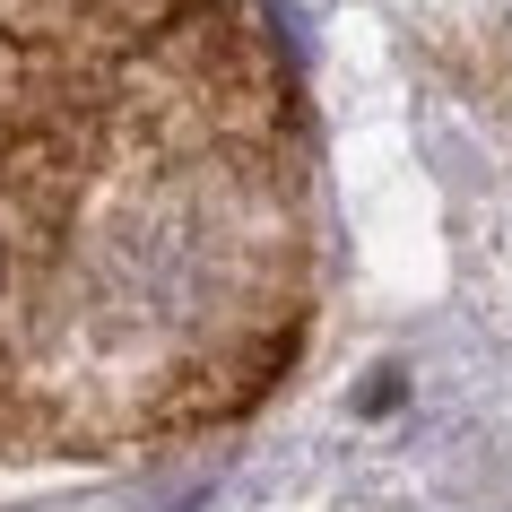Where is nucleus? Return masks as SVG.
<instances>
[{
	"label": "nucleus",
	"instance_id": "nucleus-1",
	"mask_svg": "<svg viewBox=\"0 0 512 512\" xmlns=\"http://www.w3.org/2000/svg\"><path fill=\"white\" fill-rule=\"evenodd\" d=\"M0 278H9V270H0Z\"/></svg>",
	"mask_w": 512,
	"mask_h": 512
}]
</instances>
